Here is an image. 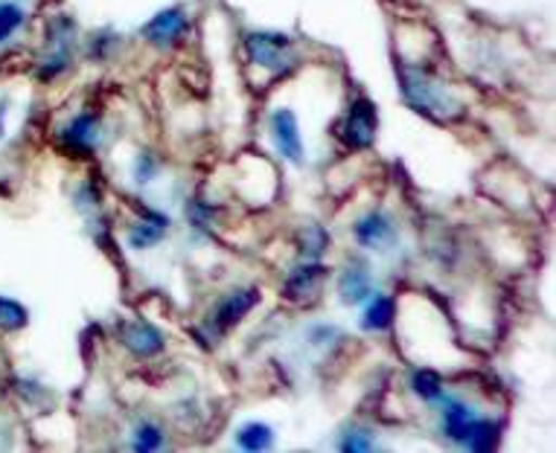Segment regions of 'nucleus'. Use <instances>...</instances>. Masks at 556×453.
I'll return each instance as SVG.
<instances>
[{"label":"nucleus","mask_w":556,"mask_h":453,"mask_svg":"<svg viewBox=\"0 0 556 453\" xmlns=\"http://www.w3.org/2000/svg\"><path fill=\"white\" fill-rule=\"evenodd\" d=\"M379 131V111L376 102L367 96H356L344 111V117L338 119L336 137L350 148V152H370Z\"/></svg>","instance_id":"3"},{"label":"nucleus","mask_w":556,"mask_h":453,"mask_svg":"<svg viewBox=\"0 0 556 453\" xmlns=\"http://www.w3.org/2000/svg\"><path fill=\"white\" fill-rule=\"evenodd\" d=\"M344 453H367L374 451L376 442L370 439V433L367 430H362V427H353V430H346L344 439H341V444H338Z\"/></svg>","instance_id":"22"},{"label":"nucleus","mask_w":556,"mask_h":453,"mask_svg":"<svg viewBox=\"0 0 556 453\" xmlns=\"http://www.w3.org/2000/svg\"><path fill=\"white\" fill-rule=\"evenodd\" d=\"M402 96L410 108L420 111L426 117L438 119V122H448L464 114V105L457 102V96L448 91L446 85L431 76L429 67L420 64H402L400 70Z\"/></svg>","instance_id":"1"},{"label":"nucleus","mask_w":556,"mask_h":453,"mask_svg":"<svg viewBox=\"0 0 556 453\" xmlns=\"http://www.w3.org/2000/svg\"><path fill=\"white\" fill-rule=\"evenodd\" d=\"M271 134L277 143V152L289 160V164H303V137L301 122L294 117L292 108H277L271 114Z\"/></svg>","instance_id":"9"},{"label":"nucleus","mask_w":556,"mask_h":453,"mask_svg":"<svg viewBox=\"0 0 556 453\" xmlns=\"http://www.w3.org/2000/svg\"><path fill=\"white\" fill-rule=\"evenodd\" d=\"M393 323H396V299L379 294V297L367 306L365 318H362V326H365L367 332H384V328H391Z\"/></svg>","instance_id":"14"},{"label":"nucleus","mask_w":556,"mask_h":453,"mask_svg":"<svg viewBox=\"0 0 556 453\" xmlns=\"http://www.w3.org/2000/svg\"><path fill=\"white\" fill-rule=\"evenodd\" d=\"M329 276V268L318 259H309V262L298 264L294 271H289L283 282V299L286 302H292V306H309L315 302L324 288V280Z\"/></svg>","instance_id":"5"},{"label":"nucleus","mask_w":556,"mask_h":453,"mask_svg":"<svg viewBox=\"0 0 556 453\" xmlns=\"http://www.w3.org/2000/svg\"><path fill=\"white\" fill-rule=\"evenodd\" d=\"M329 242H332V238H329L327 226L315 224V221L303 224L301 230H298V238H294V245H298L301 256H306V259H320V256L329 250Z\"/></svg>","instance_id":"13"},{"label":"nucleus","mask_w":556,"mask_h":453,"mask_svg":"<svg viewBox=\"0 0 556 453\" xmlns=\"http://www.w3.org/2000/svg\"><path fill=\"white\" fill-rule=\"evenodd\" d=\"M24 24V10L15 3H0V44Z\"/></svg>","instance_id":"21"},{"label":"nucleus","mask_w":556,"mask_h":453,"mask_svg":"<svg viewBox=\"0 0 556 453\" xmlns=\"http://www.w3.org/2000/svg\"><path fill=\"white\" fill-rule=\"evenodd\" d=\"M117 340L137 361H152L166 349V337L147 320H117Z\"/></svg>","instance_id":"4"},{"label":"nucleus","mask_w":556,"mask_h":453,"mask_svg":"<svg viewBox=\"0 0 556 453\" xmlns=\"http://www.w3.org/2000/svg\"><path fill=\"white\" fill-rule=\"evenodd\" d=\"M76 204H79V209L100 207V190H97L93 183H85L83 190H79V195H76Z\"/></svg>","instance_id":"24"},{"label":"nucleus","mask_w":556,"mask_h":453,"mask_svg":"<svg viewBox=\"0 0 556 453\" xmlns=\"http://www.w3.org/2000/svg\"><path fill=\"white\" fill-rule=\"evenodd\" d=\"M237 444L248 453L268 451V448L274 444L271 425H265V422H251V425H245L237 433Z\"/></svg>","instance_id":"16"},{"label":"nucleus","mask_w":556,"mask_h":453,"mask_svg":"<svg viewBox=\"0 0 556 453\" xmlns=\"http://www.w3.org/2000/svg\"><path fill=\"white\" fill-rule=\"evenodd\" d=\"M164 226L152 224L147 218H140L135 224L128 226V247H135V250H149V247H155L161 238H164Z\"/></svg>","instance_id":"18"},{"label":"nucleus","mask_w":556,"mask_h":453,"mask_svg":"<svg viewBox=\"0 0 556 453\" xmlns=\"http://www.w3.org/2000/svg\"><path fill=\"white\" fill-rule=\"evenodd\" d=\"M256 302H260V288L248 285V288L230 290L211 314V335H228L230 328H237L256 309Z\"/></svg>","instance_id":"6"},{"label":"nucleus","mask_w":556,"mask_h":453,"mask_svg":"<svg viewBox=\"0 0 556 453\" xmlns=\"http://www.w3.org/2000/svg\"><path fill=\"white\" fill-rule=\"evenodd\" d=\"M353 236L367 250H384L396 242V226H393L391 216H384L382 209H374L365 218H358L356 226H353Z\"/></svg>","instance_id":"10"},{"label":"nucleus","mask_w":556,"mask_h":453,"mask_svg":"<svg viewBox=\"0 0 556 453\" xmlns=\"http://www.w3.org/2000/svg\"><path fill=\"white\" fill-rule=\"evenodd\" d=\"M27 323L29 314L18 299L0 297V328H3V332H21Z\"/></svg>","instance_id":"19"},{"label":"nucleus","mask_w":556,"mask_h":453,"mask_svg":"<svg viewBox=\"0 0 556 453\" xmlns=\"http://www.w3.org/2000/svg\"><path fill=\"white\" fill-rule=\"evenodd\" d=\"M242 47H245V62L271 79L286 76L298 64L292 38L283 36V33H251V36H245Z\"/></svg>","instance_id":"2"},{"label":"nucleus","mask_w":556,"mask_h":453,"mask_svg":"<svg viewBox=\"0 0 556 453\" xmlns=\"http://www.w3.org/2000/svg\"><path fill=\"white\" fill-rule=\"evenodd\" d=\"M338 294H341V299H344L346 306H358V302H365V299L374 297V276L367 271V264H346L344 271L338 273Z\"/></svg>","instance_id":"11"},{"label":"nucleus","mask_w":556,"mask_h":453,"mask_svg":"<svg viewBox=\"0 0 556 453\" xmlns=\"http://www.w3.org/2000/svg\"><path fill=\"white\" fill-rule=\"evenodd\" d=\"M475 418V410L464 401H455V399H446V407H443V430L452 442H460L466 433V427L469 422Z\"/></svg>","instance_id":"15"},{"label":"nucleus","mask_w":556,"mask_h":453,"mask_svg":"<svg viewBox=\"0 0 556 453\" xmlns=\"http://www.w3.org/2000/svg\"><path fill=\"white\" fill-rule=\"evenodd\" d=\"M187 33H190V15H187L181 7L157 12L155 18L143 27L147 44L157 47V50H169V47L181 44L184 38H187Z\"/></svg>","instance_id":"7"},{"label":"nucleus","mask_w":556,"mask_h":453,"mask_svg":"<svg viewBox=\"0 0 556 453\" xmlns=\"http://www.w3.org/2000/svg\"><path fill=\"white\" fill-rule=\"evenodd\" d=\"M161 444H164V430H161L155 422H143V425L135 430V442H131V448H135L137 453H152L157 451Z\"/></svg>","instance_id":"20"},{"label":"nucleus","mask_w":556,"mask_h":453,"mask_svg":"<svg viewBox=\"0 0 556 453\" xmlns=\"http://www.w3.org/2000/svg\"><path fill=\"white\" fill-rule=\"evenodd\" d=\"M157 174V157L152 152H140L135 160V181L149 183Z\"/></svg>","instance_id":"23"},{"label":"nucleus","mask_w":556,"mask_h":453,"mask_svg":"<svg viewBox=\"0 0 556 453\" xmlns=\"http://www.w3.org/2000/svg\"><path fill=\"white\" fill-rule=\"evenodd\" d=\"M62 148L67 155L74 157H91L93 148H97V140H100V117L93 111H83L76 114L67 128L62 131Z\"/></svg>","instance_id":"8"},{"label":"nucleus","mask_w":556,"mask_h":453,"mask_svg":"<svg viewBox=\"0 0 556 453\" xmlns=\"http://www.w3.org/2000/svg\"><path fill=\"white\" fill-rule=\"evenodd\" d=\"M460 444L475 453L495 451V448L502 444V425H495V422H490V418L475 416L472 422H469V427H466Z\"/></svg>","instance_id":"12"},{"label":"nucleus","mask_w":556,"mask_h":453,"mask_svg":"<svg viewBox=\"0 0 556 453\" xmlns=\"http://www.w3.org/2000/svg\"><path fill=\"white\" fill-rule=\"evenodd\" d=\"M410 390L417 392L422 401L443 399V375L431 366H420L410 375Z\"/></svg>","instance_id":"17"}]
</instances>
